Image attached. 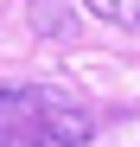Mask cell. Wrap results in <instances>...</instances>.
<instances>
[{"mask_svg":"<svg viewBox=\"0 0 140 147\" xmlns=\"http://www.w3.org/2000/svg\"><path fill=\"white\" fill-rule=\"evenodd\" d=\"M89 128H96L89 109L64 102V96L0 83V147H83Z\"/></svg>","mask_w":140,"mask_h":147,"instance_id":"6da1fadb","label":"cell"},{"mask_svg":"<svg viewBox=\"0 0 140 147\" xmlns=\"http://www.w3.org/2000/svg\"><path fill=\"white\" fill-rule=\"evenodd\" d=\"M32 32H45V38H70V32H77V7H64V0H32Z\"/></svg>","mask_w":140,"mask_h":147,"instance_id":"7a4b0ae2","label":"cell"},{"mask_svg":"<svg viewBox=\"0 0 140 147\" xmlns=\"http://www.w3.org/2000/svg\"><path fill=\"white\" fill-rule=\"evenodd\" d=\"M96 19H108V26H121V32H140V0H83Z\"/></svg>","mask_w":140,"mask_h":147,"instance_id":"3957f363","label":"cell"}]
</instances>
